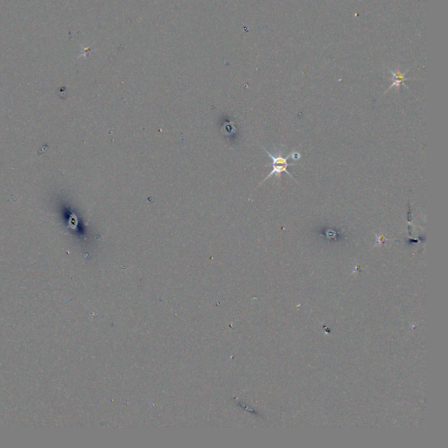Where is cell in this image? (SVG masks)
Returning a JSON list of instances; mask_svg holds the SVG:
<instances>
[{
	"mask_svg": "<svg viewBox=\"0 0 448 448\" xmlns=\"http://www.w3.org/2000/svg\"><path fill=\"white\" fill-rule=\"evenodd\" d=\"M292 165H293V164H287V165H271V166H272V172L270 173V174H269L268 176L265 177V180H263V182H265V180H268L269 178H270V177L271 176H272L273 174H274V175H276V177H277V179H278V180H279V179H280V177H281V173H282L283 172H285V173H287L288 175H290V176L292 177L293 179H294V178H293V177L292 176L291 174H290L289 172L287 171V167H288V166H292ZM263 182H262V183H263Z\"/></svg>",
	"mask_w": 448,
	"mask_h": 448,
	"instance_id": "cell-1",
	"label": "cell"
},
{
	"mask_svg": "<svg viewBox=\"0 0 448 448\" xmlns=\"http://www.w3.org/2000/svg\"><path fill=\"white\" fill-rule=\"evenodd\" d=\"M376 237L378 238V244H383V243H385V241H387V239L381 235H376Z\"/></svg>",
	"mask_w": 448,
	"mask_h": 448,
	"instance_id": "cell-2",
	"label": "cell"
}]
</instances>
